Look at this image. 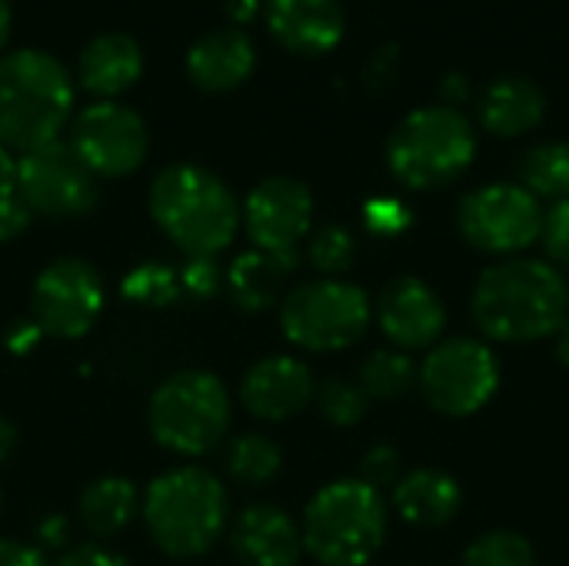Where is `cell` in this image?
<instances>
[{
  "label": "cell",
  "instance_id": "cell-43",
  "mask_svg": "<svg viewBox=\"0 0 569 566\" xmlns=\"http://www.w3.org/2000/svg\"><path fill=\"white\" fill-rule=\"evenodd\" d=\"M553 337H557V360L569 370V317L563 320V327H560Z\"/></svg>",
  "mask_w": 569,
  "mask_h": 566
},
{
  "label": "cell",
  "instance_id": "cell-39",
  "mask_svg": "<svg viewBox=\"0 0 569 566\" xmlns=\"http://www.w3.org/2000/svg\"><path fill=\"white\" fill-rule=\"evenodd\" d=\"M0 566H47V557L30 544L0 537Z\"/></svg>",
  "mask_w": 569,
  "mask_h": 566
},
{
  "label": "cell",
  "instance_id": "cell-7",
  "mask_svg": "<svg viewBox=\"0 0 569 566\" xmlns=\"http://www.w3.org/2000/svg\"><path fill=\"white\" fill-rule=\"evenodd\" d=\"M473 127L453 107H420L387 140V167L410 190H433L457 180L473 163Z\"/></svg>",
  "mask_w": 569,
  "mask_h": 566
},
{
  "label": "cell",
  "instance_id": "cell-12",
  "mask_svg": "<svg viewBox=\"0 0 569 566\" xmlns=\"http://www.w3.org/2000/svg\"><path fill=\"white\" fill-rule=\"evenodd\" d=\"M457 224L470 247L513 257L540 240L543 207L520 183H490L460 200Z\"/></svg>",
  "mask_w": 569,
  "mask_h": 566
},
{
  "label": "cell",
  "instance_id": "cell-21",
  "mask_svg": "<svg viewBox=\"0 0 569 566\" xmlns=\"http://www.w3.org/2000/svg\"><path fill=\"white\" fill-rule=\"evenodd\" d=\"M143 73V50L127 33H100L93 37L77 60L80 87L100 100H110L130 90Z\"/></svg>",
  "mask_w": 569,
  "mask_h": 566
},
{
  "label": "cell",
  "instance_id": "cell-4",
  "mask_svg": "<svg viewBox=\"0 0 569 566\" xmlns=\"http://www.w3.org/2000/svg\"><path fill=\"white\" fill-rule=\"evenodd\" d=\"M73 120V77L43 50L0 57V147L30 153L60 140Z\"/></svg>",
  "mask_w": 569,
  "mask_h": 566
},
{
  "label": "cell",
  "instance_id": "cell-27",
  "mask_svg": "<svg viewBox=\"0 0 569 566\" xmlns=\"http://www.w3.org/2000/svg\"><path fill=\"white\" fill-rule=\"evenodd\" d=\"M120 294L127 304H137V307H150V310L173 307L183 297L180 267L163 264V260H143L133 270H127Z\"/></svg>",
  "mask_w": 569,
  "mask_h": 566
},
{
  "label": "cell",
  "instance_id": "cell-28",
  "mask_svg": "<svg viewBox=\"0 0 569 566\" xmlns=\"http://www.w3.org/2000/svg\"><path fill=\"white\" fill-rule=\"evenodd\" d=\"M280 467L283 454L267 434H240L227 450V470L243 487H267Z\"/></svg>",
  "mask_w": 569,
  "mask_h": 566
},
{
  "label": "cell",
  "instance_id": "cell-31",
  "mask_svg": "<svg viewBox=\"0 0 569 566\" xmlns=\"http://www.w3.org/2000/svg\"><path fill=\"white\" fill-rule=\"evenodd\" d=\"M460 566H537V554L527 537L513 530H493L467 547Z\"/></svg>",
  "mask_w": 569,
  "mask_h": 566
},
{
  "label": "cell",
  "instance_id": "cell-22",
  "mask_svg": "<svg viewBox=\"0 0 569 566\" xmlns=\"http://www.w3.org/2000/svg\"><path fill=\"white\" fill-rule=\"evenodd\" d=\"M460 504H463L460 484L450 474L433 470V467L403 474L393 487V510L410 527H420V530L450 524L457 517Z\"/></svg>",
  "mask_w": 569,
  "mask_h": 566
},
{
  "label": "cell",
  "instance_id": "cell-9",
  "mask_svg": "<svg viewBox=\"0 0 569 566\" xmlns=\"http://www.w3.org/2000/svg\"><path fill=\"white\" fill-rule=\"evenodd\" d=\"M417 384L433 410L447 417H470L500 390V360L483 340L453 337L430 347L417 367Z\"/></svg>",
  "mask_w": 569,
  "mask_h": 566
},
{
  "label": "cell",
  "instance_id": "cell-10",
  "mask_svg": "<svg viewBox=\"0 0 569 566\" xmlns=\"http://www.w3.org/2000/svg\"><path fill=\"white\" fill-rule=\"evenodd\" d=\"M107 304L103 277L90 260L60 257L47 264L30 290L33 324L57 340H80L93 330Z\"/></svg>",
  "mask_w": 569,
  "mask_h": 566
},
{
  "label": "cell",
  "instance_id": "cell-36",
  "mask_svg": "<svg viewBox=\"0 0 569 566\" xmlns=\"http://www.w3.org/2000/svg\"><path fill=\"white\" fill-rule=\"evenodd\" d=\"M30 220H33V214H30V207L17 193L0 197V244L17 240L30 227Z\"/></svg>",
  "mask_w": 569,
  "mask_h": 566
},
{
  "label": "cell",
  "instance_id": "cell-33",
  "mask_svg": "<svg viewBox=\"0 0 569 566\" xmlns=\"http://www.w3.org/2000/svg\"><path fill=\"white\" fill-rule=\"evenodd\" d=\"M180 287L193 300H207L223 287V270L217 257H187L180 267Z\"/></svg>",
  "mask_w": 569,
  "mask_h": 566
},
{
  "label": "cell",
  "instance_id": "cell-13",
  "mask_svg": "<svg viewBox=\"0 0 569 566\" xmlns=\"http://www.w3.org/2000/svg\"><path fill=\"white\" fill-rule=\"evenodd\" d=\"M77 157L97 180H120L143 167L150 150L147 123L137 110L117 100H97L70 120V140Z\"/></svg>",
  "mask_w": 569,
  "mask_h": 566
},
{
  "label": "cell",
  "instance_id": "cell-15",
  "mask_svg": "<svg viewBox=\"0 0 569 566\" xmlns=\"http://www.w3.org/2000/svg\"><path fill=\"white\" fill-rule=\"evenodd\" d=\"M373 317L397 350H430L447 327V307L420 277H397L377 297Z\"/></svg>",
  "mask_w": 569,
  "mask_h": 566
},
{
  "label": "cell",
  "instance_id": "cell-3",
  "mask_svg": "<svg viewBox=\"0 0 569 566\" xmlns=\"http://www.w3.org/2000/svg\"><path fill=\"white\" fill-rule=\"evenodd\" d=\"M150 540L177 560L203 557L230 524V494L203 467H173L140 497Z\"/></svg>",
  "mask_w": 569,
  "mask_h": 566
},
{
  "label": "cell",
  "instance_id": "cell-44",
  "mask_svg": "<svg viewBox=\"0 0 569 566\" xmlns=\"http://www.w3.org/2000/svg\"><path fill=\"white\" fill-rule=\"evenodd\" d=\"M253 10H257V0H230V13H233L237 20H250Z\"/></svg>",
  "mask_w": 569,
  "mask_h": 566
},
{
  "label": "cell",
  "instance_id": "cell-23",
  "mask_svg": "<svg viewBox=\"0 0 569 566\" xmlns=\"http://www.w3.org/2000/svg\"><path fill=\"white\" fill-rule=\"evenodd\" d=\"M547 113L543 90L527 77H503L487 87L480 100V120L497 137H520L533 130Z\"/></svg>",
  "mask_w": 569,
  "mask_h": 566
},
{
  "label": "cell",
  "instance_id": "cell-20",
  "mask_svg": "<svg viewBox=\"0 0 569 566\" xmlns=\"http://www.w3.org/2000/svg\"><path fill=\"white\" fill-rule=\"evenodd\" d=\"M300 254H263V250H243L233 257V264L223 270V287L230 300L247 314H263L273 304L287 297V280L297 270Z\"/></svg>",
  "mask_w": 569,
  "mask_h": 566
},
{
  "label": "cell",
  "instance_id": "cell-11",
  "mask_svg": "<svg viewBox=\"0 0 569 566\" xmlns=\"http://www.w3.org/2000/svg\"><path fill=\"white\" fill-rule=\"evenodd\" d=\"M17 197L30 207V214L50 220L83 217L97 207L100 180L77 157L67 140H53L17 160Z\"/></svg>",
  "mask_w": 569,
  "mask_h": 566
},
{
  "label": "cell",
  "instance_id": "cell-34",
  "mask_svg": "<svg viewBox=\"0 0 569 566\" xmlns=\"http://www.w3.org/2000/svg\"><path fill=\"white\" fill-rule=\"evenodd\" d=\"M400 477H403V474H400V454H397L393 447L380 444V447L367 450V457H363V464H360V480H363V484H370L373 490L383 494V487H397Z\"/></svg>",
  "mask_w": 569,
  "mask_h": 566
},
{
  "label": "cell",
  "instance_id": "cell-5",
  "mask_svg": "<svg viewBox=\"0 0 569 566\" xmlns=\"http://www.w3.org/2000/svg\"><path fill=\"white\" fill-rule=\"evenodd\" d=\"M300 537L320 566H367L387 540V500L360 477L333 480L310 497Z\"/></svg>",
  "mask_w": 569,
  "mask_h": 566
},
{
  "label": "cell",
  "instance_id": "cell-18",
  "mask_svg": "<svg viewBox=\"0 0 569 566\" xmlns=\"http://www.w3.org/2000/svg\"><path fill=\"white\" fill-rule=\"evenodd\" d=\"M230 544L243 566H297L303 557L300 524L273 504L247 507L230 527Z\"/></svg>",
  "mask_w": 569,
  "mask_h": 566
},
{
  "label": "cell",
  "instance_id": "cell-16",
  "mask_svg": "<svg viewBox=\"0 0 569 566\" xmlns=\"http://www.w3.org/2000/svg\"><path fill=\"white\" fill-rule=\"evenodd\" d=\"M313 397H317L313 370L290 354H273L257 360L240 380L243 410L267 424H283L303 414L313 404Z\"/></svg>",
  "mask_w": 569,
  "mask_h": 566
},
{
  "label": "cell",
  "instance_id": "cell-29",
  "mask_svg": "<svg viewBox=\"0 0 569 566\" xmlns=\"http://www.w3.org/2000/svg\"><path fill=\"white\" fill-rule=\"evenodd\" d=\"M307 260L310 267L320 274V277H330V280H343V274L353 267L357 260V240L347 227L340 224H327L320 230L310 234V244H307Z\"/></svg>",
  "mask_w": 569,
  "mask_h": 566
},
{
  "label": "cell",
  "instance_id": "cell-46",
  "mask_svg": "<svg viewBox=\"0 0 569 566\" xmlns=\"http://www.w3.org/2000/svg\"><path fill=\"white\" fill-rule=\"evenodd\" d=\"M0 507H3V494H0Z\"/></svg>",
  "mask_w": 569,
  "mask_h": 566
},
{
  "label": "cell",
  "instance_id": "cell-40",
  "mask_svg": "<svg viewBox=\"0 0 569 566\" xmlns=\"http://www.w3.org/2000/svg\"><path fill=\"white\" fill-rule=\"evenodd\" d=\"M67 537H70V524H67V517H60V514H53V517H47V520H40V527H37V550L43 554V550H60L63 544H67Z\"/></svg>",
  "mask_w": 569,
  "mask_h": 566
},
{
  "label": "cell",
  "instance_id": "cell-1",
  "mask_svg": "<svg viewBox=\"0 0 569 566\" xmlns=\"http://www.w3.org/2000/svg\"><path fill=\"white\" fill-rule=\"evenodd\" d=\"M470 310L480 334L497 344L553 337L569 317L567 277L550 260L507 257L480 274Z\"/></svg>",
  "mask_w": 569,
  "mask_h": 566
},
{
  "label": "cell",
  "instance_id": "cell-35",
  "mask_svg": "<svg viewBox=\"0 0 569 566\" xmlns=\"http://www.w3.org/2000/svg\"><path fill=\"white\" fill-rule=\"evenodd\" d=\"M363 224L370 234H380V237H393L400 230H407L410 224V210L393 200V197H377L363 207Z\"/></svg>",
  "mask_w": 569,
  "mask_h": 566
},
{
  "label": "cell",
  "instance_id": "cell-41",
  "mask_svg": "<svg viewBox=\"0 0 569 566\" xmlns=\"http://www.w3.org/2000/svg\"><path fill=\"white\" fill-rule=\"evenodd\" d=\"M17 193V157L0 147V197H10Z\"/></svg>",
  "mask_w": 569,
  "mask_h": 566
},
{
  "label": "cell",
  "instance_id": "cell-30",
  "mask_svg": "<svg viewBox=\"0 0 569 566\" xmlns=\"http://www.w3.org/2000/svg\"><path fill=\"white\" fill-rule=\"evenodd\" d=\"M313 404L320 407V414H323L327 424L343 427V430H347V427H357V424L367 417V410H370V400H367V394L360 390V384H357V380H343V377L323 380V384L317 387Z\"/></svg>",
  "mask_w": 569,
  "mask_h": 566
},
{
  "label": "cell",
  "instance_id": "cell-25",
  "mask_svg": "<svg viewBox=\"0 0 569 566\" xmlns=\"http://www.w3.org/2000/svg\"><path fill=\"white\" fill-rule=\"evenodd\" d=\"M520 180L537 200H569V140L530 147L520 160Z\"/></svg>",
  "mask_w": 569,
  "mask_h": 566
},
{
  "label": "cell",
  "instance_id": "cell-42",
  "mask_svg": "<svg viewBox=\"0 0 569 566\" xmlns=\"http://www.w3.org/2000/svg\"><path fill=\"white\" fill-rule=\"evenodd\" d=\"M13 447H17V430H13V424L7 417H0V464L10 460Z\"/></svg>",
  "mask_w": 569,
  "mask_h": 566
},
{
  "label": "cell",
  "instance_id": "cell-24",
  "mask_svg": "<svg viewBox=\"0 0 569 566\" xmlns=\"http://www.w3.org/2000/svg\"><path fill=\"white\" fill-rule=\"evenodd\" d=\"M140 514V494L127 477H100L80 494V524L90 537L110 540Z\"/></svg>",
  "mask_w": 569,
  "mask_h": 566
},
{
  "label": "cell",
  "instance_id": "cell-6",
  "mask_svg": "<svg viewBox=\"0 0 569 566\" xmlns=\"http://www.w3.org/2000/svg\"><path fill=\"white\" fill-rule=\"evenodd\" d=\"M230 390L210 370H180L167 377L147 407L153 440L177 457H203L217 450L230 430Z\"/></svg>",
  "mask_w": 569,
  "mask_h": 566
},
{
  "label": "cell",
  "instance_id": "cell-19",
  "mask_svg": "<svg viewBox=\"0 0 569 566\" xmlns=\"http://www.w3.org/2000/svg\"><path fill=\"white\" fill-rule=\"evenodd\" d=\"M257 67V50L243 30H213L187 53V77L203 93H230Z\"/></svg>",
  "mask_w": 569,
  "mask_h": 566
},
{
  "label": "cell",
  "instance_id": "cell-26",
  "mask_svg": "<svg viewBox=\"0 0 569 566\" xmlns=\"http://www.w3.org/2000/svg\"><path fill=\"white\" fill-rule=\"evenodd\" d=\"M360 390L367 394V400H400L403 394H410V387L417 384V364L407 350H373L357 374Z\"/></svg>",
  "mask_w": 569,
  "mask_h": 566
},
{
  "label": "cell",
  "instance_id": "cell-17",
  "mask_svg": "<svg viewBox=\"0 0 569 566\" xmlns=\"http://www.w3.org/2000/svg\"><path fill=\"white\" fill-rule=\"evenodd\" d=\"M267 27L293 53H327L347 30L343 0H267Z\"/></svg>",
  "mask_w": 569,
  "mask_h": 566
},
{
  "label": "cell",
  "instance_id": "cell-2",
  "mask_svg": "<svg viewBox=\"0 0 569 566\" xmlns=\"http://www.w3.org/2000/svg\"><path fill=\"white\" fill-rule=\"evenodd\" d=\"M150 217L183 257H220L240 230L233 190L197 163H170L153 177Z\"/></svg>",
  "mask_w": 569,
  "mask_h": 566
},
{
  "label": "cell",
  "instance_id": "cell-45",
  "mask_svg": "<svg viewBox=\"0 0 569 566\" xmlns=\"http://www.w3.org/2000/svg\"><path fill=\"white\" fill-rule=\"evenodd\" d=\"M7 37H10V3L0 0V50L7 47Z\"/></svg>",
  "mask_w": 569,
  "mask_h": 566
},
{
  "label": "cell",
  "instance_id": "cell-14",
  "mask_svg": "<svg viewBox=\"0 0 569 566\" xmlns=\"http://www.w3.org/2000/svg\"><path fill=\"white\" fill-rule=\"evenodd\" d=\"M240 220L253 250L297 254L313 227V193L293 177H267L247 193Z\"/></svg>",
  "mask_w": 569,
  "mask_h": 566
},
{
  "label": "cell",
  "instance_id": "cell-32",
  "mask_svg": "<svg viewBox=\"0 0 569 566\" xmlns=\"http://www.w3.org/2000/svg\"><path fill=\"white\" fill-rule=\"evenodd\" d=\"M540 244L550 257V264L560 270H569V200L553 203L543 214V227H540Z\"/></svg>",
  "mask_w": 569,
  "mask_h": 566
},
{
  "label": "cell",
  "instance_id": "cell-8",
  "mask_svg": "<svg viewBox=\"0 0 569 566\" xmlns=\"http://www.w3.org/2000/svg\"><path fill=\"white\" fill-rule=\"evenodd\" d=\"M373 307L363 287L350 280L317 277L297 284L280 300V330L283 337L310 354L350 350L370 330Z\"/></svg>",
  "mask_w": 569,
  "mask_h": 566
},
{
  "label": "cell",
  "instance_id": "cell-37",
  "mask_svg": "<svg viewBox=\"0 0 569 566\" xmlns=\"http://www.w3.org/2000/svg\"><path fill=\"white\" fill-rule=\"evenodd\" d=\"M57 566H127V560L103 544H80V547L67 550L57 560Z\"/></svg>",
  "mask_w": 569,
  "mask_h": 566
},
{
  "label": "cell",
  "instance_id": "cell-38",
  "mask_svg": "<svg viewBox=\"0 0 569 566\" xmlns=\"http://www.w3.org/2000/svg\"><path fill=\"white\" fill-rule=\"evenodd\" d=\"M43 337H47V334L33 324V317H27V320H13V324L7 327L3 344H7V350H10L13 357H23V354H33V350L40 347Z\"/></svg>",
  "mask_w": 569,
  "mask_h": 566
}]
</instances>
